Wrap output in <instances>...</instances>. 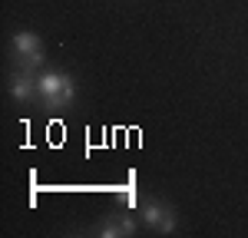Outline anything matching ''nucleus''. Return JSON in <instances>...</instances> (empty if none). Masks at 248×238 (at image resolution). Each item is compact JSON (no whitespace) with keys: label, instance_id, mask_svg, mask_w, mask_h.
I'll return each instance as SVG.
<instances>
[{"label":"nucleus","instance_id":"obj_1","mask_svg":"<svg viewBox=\"0 0 248 238\" xmlns=\"http://www.w3.org/2000/svg\"><path fill=\"white\" fill-rule=\"evenodd\" d=\"M37 99L50 109V113L70 109L73 99H77L73 76H66V73H40L37 76Z\"/></svg>","mask_w":248,"mask_h":238},{"label":"nucleus","instance_id":"obj_2","mask_svg":"<svg viewBox=\"0 0 248 238\" xmlns=\"http://www.w3.org/2000/svg\"><path fill=\"white\" fill-rule=\"evenodd\" d=\"M10 60H14V66L17 70H40L43 66V43H40L37 33H30V30H20L14 33L10 40Z\"/></svg>","mask_w":248,"mask_h":238},{"label":"nucleus","instance_id":"obj_3","mask_svg":"<svg viewBox=\"0 0 248 238\" xmlns=\"http://www.w3.org/2000/svg\"><path fill=\"white\" fill-rule=\"evenodd\" d=\"M142 222H146V228H153L159 235H172L175 232V212H172V205L159 202V198H149L142 205Z\"/></svg>","mask_w":248,"mask_h":238},{"label":"nucleus","instance_id":"obj_4","mask_svg":"<svg viewBox=\"0 0 248 238\" xmlns=\"http://www.w3.org/2000/svg\"><path fill=\"white\" fill-rule=\"evenodd\" d=\"M10 96L17 103H27V99L37 96V76L30 70H14L10 73Z\"/></svg>","mask_w":248,"mask_h":238},{"label":"nucleus","instance_id":"obj_5","mask_svg":"<svg viewBox=\"0 0 248 238\" xmlns=\"http://www.w3.org/2000/svg\"><path fill=\"white\" fill-rule=\"evenodd\" d=\"M96 235L99 238H129V235H136V222L129 215H109V218H103Z\"/></svg>","mask_w":248,"mask_h":238}]
</instances>
